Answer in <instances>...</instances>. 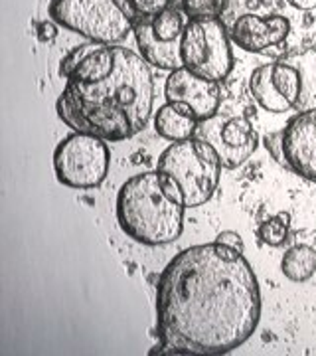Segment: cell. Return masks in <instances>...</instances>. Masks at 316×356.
Here are the masks:
<instances>
[{"instance_id":"7c38bea8","label":"cell","mask_w":316,"mask_h":356,"mask_svg":"<svg viewBox=\"0 0 316 356\" xmlns=\"http://www.w3.org/2000/svg\"><path fill=\"white\" fill-rule=\"evenodd\" d=\"M231 42L245 51L275 56L285 54V46L291 36V24L283 16H259V14H241L229 30Z\"/></svg>"},{"instance_id":"2e32d148","label":"cell","mask_w":316,"mask_h":356,"mask_svg":"<svg viewBox=\"0 0 316 356\" xmlns=\"http://www.w3.org/2000/svg\"><path fill=\"white\" fill-rule=\"evenodd\" d=\"M277 60L294 65L301 74V95H299L294 111L303 113V111L316 109V48L291 51Z\"/></svg>"},{"instance_id":"4fadbf2b","label":"cell","mask_w":316,"mask_h":356,"mask_svg":"<svg viewBox=\"0 0 316 356\" xmlns=\"http://www.w3.org/2000/svg\"><path fill=\"white\" fill-rule=\"evenodd\" d=\"M245 4L253 14H275L289 20L291 36L285 54L316 48V0H245Z\"/></svg>"},{"instance_id":"277c9868","label":"cell","mask_w":316,"mask_h":356,"mask_svg":"<svg viewBox=\"0 0 316 356\" xmlns=\"http://www.w3.org/2000/svg\"><path fill=\"white\" fill-rule=\"evenodd\" d=\"M222 168L224 165L214 147L200 137L172 143L156 163V170L176 184L186 210L200 208L214 196Z\"/></svg>"},{"instance_id":"44dd1931","label":"cell","mask_w":316,"mask_h":356,"mask_svg":"<svg viewBox=\"0 0 316 356\" xmlns=\"http://www.w3.org/2000/svg\"><path fill=\"white\" fill-rule=\"evenodd\" d=\"M172 0H126L135 18H154L156 14L170 8Z\"/></svg>"},{"instance_id":"cb8c5ba5","label":"cell","mask_w":316,"mask_h":356,"mask_svg":"<svg viewBox=\"0 0 316 356\" xmlns=\"http://www.w3.org/2000/svg\"><path fill=\"white\" fill-rule=\"evenodd\" d=\"M36 36H38L40 42L48 44V42H53L56 36H58V26L50 22V20H44L40 22L38 28H36Z\"/></svg>"},{"instance_id":"6da1fadb","label":"cell","mask_w":316,"mask_h":356,"mask_svg":"<svg viewBox=\"0 0 316 356\" xmlns=\"http://www.w3.org/2000/svg\"><path fill=\"white\" fill-rule=\"evenodd\" d=\"M261 289L243 252L200 243L176 254L156 283V331L151 355H228L253 337Z\"/></svg>"},{"instance_id":"3957f363","label":"cell","mask_w":316,"mask_h":356,"mask_svg":"<svg viewBox=\"0 0 316 356\" xmlns=\"http://www.w3.org/2000/svg\"><path fill=\"white\" fill-rule=\"evenodd\" d=\"M184 212L176 184L158 170L131 177L117 194V222L142 245L176 242L184 232Z\"/></svg>"},{"instance_id":"9a60e30c","label":"cell","mask_w":316,"mask_h":356,"mask_svg":"<svg viewBox=\"0 0 316 356\" xmlns=\"http://www.w3.org/2000/svg\"><path fill=\"white\" fill-rule=\"evenodd\" d=\"M115 70V46L101 42H88L76 46L65 54L60 62L58 74L65 81L74 83H99L113 74Z\"/></svg>"},{"instance_id":"5b68a950","label":"cell","mask_w":316,"mask_h":356,"mask_svg":"<svg viewBox=\"0 0 316 356\" xmlns=\"http://www.w3.org/2000/svg\"><path fill=\"white\" fill-rule=\"evenodd\" d=\"M48 14L65 30L109 46L123 42L135 24L126 0H50Z\"/></svg>"},{"instance_id":"d6986e66","label":"cell","mask_w":316,"mask_h":356,"mask_svg":"<svg viewBox=\"0 0 316 356\" xmlns=\"http://www.w3.org/2000/svg\"><path fill=\"white\" fill-rule=\"evenodd\" d=\"M289 226H291V216L287 212H278L277 216L267 218L265 222H261L257 236L267 245L278 248L289 240Z\"/></svg>"},{"instance_id":"7a4b0ae2","label":"cell","mask_w":316,"mask_h":356,"mask_svg":"<svg viewBox=\"0 0 316 356\" xmlns=\"http://www.w3.org/2000/svg\"><path fill=\"white\" fill-rule=\"evenodd\" d=\"M149 65L139 54L115 46L113 74L91 86L65 81L56 103L58 117L72 131L107 143L139 135L152 117L154 81Z\"/></svg>"},{"instance_id":"7402d4cb","label":"cell","mask_w":316,"mask_h":356,"mask_svg":"<svg viewBox=\"0 0 316 356\" xmlns=\"http://www.w3.org/2000/svg\"><path fill=\"white\" fill-rule=\"evenodd\" d=\"M265 149L269 154L277 161L278 165H283L287 168V161H285V151H283V131L277 133H269L265 137Z\"/></svg>"},{"instance_id":"ba28073f","label":"cell","mask_w":316,"mask_h":356,"mask_svg":"<svg viewBox=\"0 0 316 356\" xmlns=\"http://www.w3.org/2000/svg\"><path fill=\"white\" fill-rule=\"evenodd\" d=\"M182 14L174 6L154 18H137L133 24L140 56L154 67L174 72L182 67Z\"/></svg>"},{"instance_id":"8992f818","label":"cell","mask_w":316,"mask_h":356,"mask_svg":"<svg viewBox=\"0 0 316 356\" xmlns=\"http://www.w3.org/2000/svg\"><path fill=\"white\" fill-rule=\"evenodd\" d=\"M182 67L224 81L233 70L231 36L219 18H190L182 34Z\"/></svg>"},{"instance_id":"e0dca14e","label":"cell","mask_w":316,"mask_h":356,"mask_svg":"<svg viewBox=\"0 0 316 356\" xmlns=\"http://www.w3.org/2000/svg\"><path fill=\"white\" fill-rule=\"evenodd\" d=\"M198 125L200 123L194 117L180 111L178 107L170 105V103H165L154 113V129H156V133L163 139L170 140V143H178V140H186L196 137Z\"/></svg>"},{"instance_id":"8fae6325","label":"cell","mask_w":316,"mask_h":356,"mask_svg":"<svg viewBox=\"0 0 316 356\" xmlns=\"http://www.w3.org/2000/svg\"><path fill=\"white\" fill-rule=\"evenodd\" d=\"M249 91L253 99L269 113L294 111L301 95V74L283 60L259 65L249 77Z\"/></svg>"},{"instance_id":"30bf717a","label":"cell","mask_w":316,"mask_h":356,"mask_svg":"<svg viewBox=\"0 0 316 356\" xmlns=\"http://www.w3.org/2000/svg\"><path fill=\"white\" fill-rule=\"evenodd\" d=\"M166 103L194 117L198 123L212 119L222 107V88L217 81L192 74L186 67L170 72L165 83Z\"/></svg>"},{"instance_id":"ac0fdd59","label":"cell","mask_w":316,"mask_h":356,"mask_svg":"<svg viewBox=\"0 0 316 356\" xmlns=\"http://www.w3.org/2000/svg\"><path fill=\"white\" fill-rule=\"evenodd\" d=\"M281 271L294 283L308 281L316 273V250L306 243L289 248L281 259Z\"/></svg>"},{"instance_id":"9c48e42d","label":"cell","mask_w":316,"mask_h":356,"mask_svg":"<svg viewBox=\"0 0 316 356\" xmlns=\"http://www.w3.org/2000/svg\"><path fill=\"white\" fill-rule=\"evenodd\" d=\"M196 137L214 147L224 168L241 166L259 147V135L253 129L251 121L243 115L222 119L217 111L212 119L198 125Z\"/></svg>"},{"instance_id":"5bb4252c","label":"cell","mask_w":316,"mask_h":356,"mask_svg":"<svg viewBox=\"0 0 316 356\" xmlns=\"http://www.w3.org/2000/svg\"><path fill=\"white\" fill-rule=\"evenodd\" d=\"M283 151L292 175L316 182V109L289 119L283 129Z\"/></svg>"},{"instance_id":"52a82bcc","label":"cell","mask_w":316,"mask_h":356,"mask_svg":"<svg viewBox=\"0 0 316 356\" xmlns=\"http://www.w3.org/2000/svg\"><path fill=\"white\" fill-rule=\"evenodd\" d=\"M109 166L111 153L107 140L91 133L74 131L53 151V172L58 182L67 188L89 191L101 186Z\"/></svg>"},{"instance_id":"ffe728a7","label":"cell","mask_w":316,"mask_h":356,"mask_svg":"<svg viewBox=\"0 0 316 356\" xmlns=\"http://www.w3.org/2000/svg\"><path fill=\"white\" fill-rule=\"evenodd\" d=\"M228 0H182V10L188 18H219Z\"/></svg>"},{"instance_id":"603a6c76","label":"cell","mask_w":316,"mask_h":356,"mask_svg":"<svg viewBox=\"0 0 316 356\" xmlns=\"http://www.w3.org/2000/svg\"><path fill=\"white\" fill-rule=\"evenodd\" d=\"M215 242L222 243V245H228V248H233V250H238V252H245L243 238H241L238 232H231V229H226V232L217 234Z\"/></svg>"}]
</instances>
